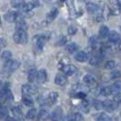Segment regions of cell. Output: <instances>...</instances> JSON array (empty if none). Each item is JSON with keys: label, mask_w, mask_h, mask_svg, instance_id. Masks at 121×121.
Returning <instances> with one entry per match:
<instances>
[{"label": "cell", "mask_w": 121, "mask_h": 121, "mask_svg": "<svg viewBox=\"0 0 121 121\" xmlns=\"http://www.w3.org/2000/svg\"><path fill=\"white\" fill-rule=\"evenodd\" d=\"M13 39H14L15 43H17V44L25 45L27 42V35H26L25 30L17 29L15 34L13 35Z\"/></svg>", "instance_id": "1"}, {"label": "cell", "mask_w": 121, "mask_h": 121, "mask_svg": "<svg viewBox=\"0 0 121 121\" xmlns=\"http://www.w3.org/2000/svg\"><path fill=\"white\" fill-rule=\"evenodd\" d=\"M20 66V62L18 60H12V59H9V60L5 61V64H4V67L6 68L7 71H16L18 67Z\"/></svg>", "instance_id": "2"}, {"label": "cell", "mask_w": 121, "mask_h": 121, "mask_svg": "<svg viewBox=\"0 0 121 121\" xmlns=\"http://www.w3.org/2000/svg\"><path fill=\"white\" fill-rule=\"evenodd\" d=\"M18 17V14L17 12L16 11H13V10H9L5 14V19L6 21L9 22V23H14L17 21Z\"/></svg>", "instance_id": "3"}, {"label": "cell", "mask_w": 121, "mask_h": 121, "mask_svg": "<svg viewBox=\"0 0 121 121\" xmlns=\"http://www.w3.org/2000/svg\"><path fill=\"white\" fill-rule=\"evenodd\" d=\"M117 106H118V104L115 102L114 100L113 101L106 100L104 102V108L106 109L107 111H108V112H113L114 110L117 108Z\"/></svg>", "instance_id": "4"}, {"label": "cell", "mask_w": 121, "mask_h": 121, "mask_svg": "<svg viewBox=\"0 0 121 121\" xmlns=\"http://www.w3.org/2000/svg\"><path fill=\"white\" fill-rule=\"evenodd\" d=\"M63 72L65 73L66 76H72L75 73L77 72L78 67L74 65H65L64 67H62Z\"/></svg>", "instance_id": "5"}, {"label": "cell", "mask_w": 121, "mask_h": 121, "mask_svg": "<svg viewBox=\"0 0 121 121\" xmlns=\"http://www.w3.org/2000/svg\"><path fill=\"white\" fill-rule=\"evenodd\" d=\"M67 83V79L66 75H63V74H57L55 78V84L57 86H63Z\"/></svg>", "instance_id": "6"}, {"label": "cell", "mask_w": 121, "mask_h": 121, "mask_svg": "<svg viewBox=\"0 0 121 121\" xmlns=\"http://www.w3.org/2000/svg\"><path fill=\"white\" fill-rule=\"evenodd\" d=\"M48 78V75H47V71L45 69H40L37 71L36 74V81L38 84H43L46 82Z\"/></svg>", "instance_id": "7"}, {"label": "cell", "mask_w": 121, "mask_h": 121, "mask_svg": "<svg viewBox=\"0 0 121 121\" xmlns=\"http://www.w3.org/2000/svg\"><path fill=\"white\" fill-rule=\"evenodd\" d=\"M62 117H63V110H62V108H61L60 107H57L52 112V114H51V119L52 120H60V119H62Z\"/></svg>", "instance_id": "8"}, {"label": "cell", "mask_w": 121, "mask_h": 121, "mask_svg": "<svg viewBox=\"0 0 121 121\" xmlns=\"http://www.w3.org/2000/svg\"><path fill=\"white\" fill-rule=\"evenodd\" d=\"M22 93L24 96H30L31 94L35 93V90H34V87L31 85L25 84L22 86Z\"/></svg>", "instance_id": "9"}, {"label": "cell", "mask_w": 121, "mask_h": 121, "mask_svg": "<svg viewBox=\"0 0 121 121\" xmlns=\"http://www.w3.org/2000/svg\"><path fill=\"white\" fill-rule=\"evenodd\" d=\"M46 37L43 36H37V38H36V48L39 51H41L44 48V46H45V43H46Z\"/></svg>", "instance_id": "10"}, {"label": "cell", "mask_w": 121, "mask_h": 121, "mask_svg": "<svg viewBox=\"0 0 121 121\" xmlns=\"http://www.w3.org/2000/svg\"><path fill=\"white\" fill-rule=\"evenodd\" d=\"M75 59L78 62H86L88 59V55L84 51H80L75 56Z\"/></svg>", "instance_id": "11"}, {"label": "cell", "mask_w": 121, "mask_h": 121, "mask_svg": "<svg viewBox=\"0 0 121 121\" xmlns=\"http://www.w3.org/2000/svg\"><path fill=\"white\" fill-rule=\"evenodd\" d=\"M108 39L111 43H117L120 39L119 34L117 31H111L108 34Z\"/></svg>", "instance_id": "12"}, {"label": "cell", "mask_w": 121, "mask_h": 121, "mask_svg": "<svg viewBox=\"0 0 121 121\" xmlns=\"http://www.w3.org/2000/svg\"><path fill=\"white\" fill-rule=\"evenodd\" d=\"M86 9L88 13H95L98 10V5L93 2H88L86 5Z\"/></svg>", "instance_id": "13"}, {"label": "cell", "mask_w": 121, "mask_h": 121, "mask_svg": "<svg viewBox=\"0 0 121 121\" xmlns=\"http://www.w3.org/2000/svg\"><path fill=\"white\" fill-rule=\"evenodd\" d=\"M83 80L85 82V84H86V86H94L96 84V79L95 78L92 76V75H85L84 78H83Z\"/></svg>", "instance_id": "14"}, {"label": "cell", "mask_w": 121, "mask_h": 121, "mask_svg": "<svg viewBox=\"0 0 121 121\" xmlns=\"http://www.w3.org/2000/svg\"><path fill=\"white\" fill-rule=\"evenodd\" d=\"M36 74H37V71H36V68H31V69L28 70V73H27V80H28V82L33 83L36 80Z\"/></svg>", "instance_id": "15"}, {"label": "cell", "mask_w": 121, "mask_h": 121, "mask_svg": "<svg viewBox=\"0 0 121 121\" xmlns=\"http://www.w3.org/2000/svg\"><path fill=\"white\" fill-rule=\"evenodd\" d=\"M17 24H16V26H17V29H21V30H25L26 31V29H27V25H26V23L25 22L24 19H22V18H18L17 17Z\"/></svg>", "instance_id": "16"}, {"label": "cell", "mask_w": 121, "mask_h": 121, "mask_svg": "<svg viewBox=\"0 0 121 121\" xmlns=\"http://www.w3.org/2000/svg\"><path fill=\"white\" fill-rule=\"evenodd\" d=\"M57 15H58V10H57V8H53L50 12L48 14V16H47V21L48 22H52L54 19H56V17H57Z\"/></svg>", "instance_id": "17"}, {"label": "cell", "mask_w": 121, "mask_h": 121, "mask_svg": "<svg viewBox=\"0 0 121 121\" xmlns=\"http://www.w3.org/2000/svg\"><path fill=\"white\" fill-rule=\"evenodd\" d=\"M101 59H102L101 55H93L89 57V63L92 66H97L99 64Z\"/></svg>", "instance_id": "18"}, {"label": "cell", "mask_w": 121, "mask_h": 121, "mask_svg": "<svg viewBox=\"0 0 121 121\" xmlns=\"http://www.w3.org/2000/svg\"><path fill=\"white\" fill-rule=\"evenodd\" d=\"M110 88H111V94H113V95L119 93L121 90V82L120 81L115 82L113 85L110 86Z\"/></svg>", "instance_id": "19"}, {"label": "cell", "mask_w": 121, "mask_h": 121, "mask_svg": "<svg viewBox=\"0 0 121 121\" xmlns=\"http://www.w3.org/2000/svg\"><path fill=\"white\" fill-rule=\"evenodd\" d=\"M78 44H76V43H70V44H68L67 47H66V49H67V51L68 53H70V54H73V53H75L78 49Z\"/></svg>", "instance_id": "20"}, {"label": "cell", "mask_w": 121, "mask_h": 121, "mask_svg": "<svg viewBox=\"0 0 121 121\" xmlns=\"http://www.w3.org/2000/svg\"><path fill=\"white\" fill-rule=\"evenodd\" d=\"M49 117H50V115H49L48 111H47L45 109L41 110L39 112L38 116H37V119L38 120H47V119H48Z\"/></svg>", "instance_id": "21"}, {"label": "cell", "mask_w": 121, "mask_h": 121, "mask_svg": "<svg viewBox=\"0 0 121 121\" xmlns=\"http://www.w3.org/2000/svg\"><path fill=\"white\" fill-rule=\"evenodd\" d=\"M109 34V29L107 26H101L99 28V36L102 38H105L107 36H108Z\"/></svg>", "instance_id": "22"}, {"label": "cell", "mask_w": 121, "mask_h": 121, "mask_svg": "<svg viewBox=\"0 0 121 121\" xmlns=\"http://www.w3.org/2000/svg\"><path fill=\"white\" fill-rule=\"evenodd\" d=\"M12 112H13V115L16 117V118H22L23 117V114H22V110L20 109L19 107L16 106V107H13L12 108Z\"/></svg>", "instance_id": "23"}, {"label": "cell", "mask_w": 121, "mask_h": 121, "mask_svg": "<svg viewBox=\"0 0 121 121\" xmlns=\"http://www.w3.org/2000/svg\"><path fill=\"white\" fill-rule=\"evenodd\" d=\"M75 92H83V93H87L88 92V87L86 86L81 85V84H77L74 87Z\"/></svg>", "instance_id": "24"}, {"label": "cell", "mask_w": 121, "mask_h": 121, "mask_svg": "<svg viewBox=\"0 0 121 121\" xmlns=\"http://www.w3.org/2000/svg\"><path fill=\"white\" fill-rule=\"evenodd\" d=\"M58 93L56 92V91H52L50 92L48 95V100L51 102L52 104H55L56 101H57V98H58Z\"/></svg>", "instance_id": "25"}, {"label": "cell", "mask_w": 121, "mask_h": 121, "mask_svg": "<svg viewBox=\"0 0 121 121\" xmlns=\"http://www.w3.org/2000/svg\"><path fill=\"white\" fill-rule=\"evenodd\" d=\"M9 114V109L7 108V107L1 106L0 107V117L1 118H6Z\"/></svg>", "instance_id": "26"}, {"label": "cell", "mask_w": 121, "mask_h": 121, "mask_svg": "<svg viewBox=\"0 0 121 121\" xmlns=\"http://www.w3.org/2000/svg\"><path fill=\"white\" fill-rule=\"evenodd\" d=\"M22 101H23V104L26 107H33L34 106V101L30 97V96H24Z\"/></svg>", "instance_id": "27"}, {"label": "cell", "mask_w": 121, "mask_h": 121, "mask_svg": "<svg viewBox=\"0 0 121 121\" xmlns=\"http://www.w3.org/2000/svg\"><path fill=\"white\" fill-rule=\"evenodd\" d=\"M35 4L32 3V2H29V3H24V5L22 6V9L24 12H30L31 10L35 7Z\"/></svg>", "instance_id": "28"}, {"label": "cell", "mask_w": 121, "mask_h": 121, "mask_svg": "<svg viewBox=\"0 0 121 121\" xmlns=\"http://www.w3.org/2000/svg\"><path fill=\"white\" fill-rule=\"evenodd\" d=\"M99 94L104 97H108L111 94V88L110 86H102L99 90Z\"/></svg>", "instance_id": "29"}, {"label": "cell", "mask_w": 121, "mask_h": 121, "mask_svg": "<svg viewBox=\"0 0 121 121\" xmlns=\"http://www.w3.org/2000/svg\"><path fill=\"white\" fill-rule=\"evenodd\" d=\"M117 66V64H116V61L114 60H108L106 62V64H105V68L106 69H108V70H112V69H114Z\"/></svg>", "instance_id": "30"}, {"label": "cell", "mask_w": 121, "mask_h": 121, "mask_svg": "<svg viewBox=\"0 0 121 121\" xmlns=\"http://www.w3.org/2000/svg\"><path fill=\"white\" fill-rule=\"evenodd\" d=\"M96 118L99 121H109V120H111V117H110L108 115L105 114V113H100V114H98V116H97Z\"/></svg>", "instance_id": "31"}, {"label": "cell", "mask_w": 121, "mask_h": 121, "mask_svg": "<svg viewBox=\"0 0 121 121\" xmlns=\"http://www.w3.org/2000/svg\"><path fill=\"white\" fill-rule=\"evenodd\" d=\"M11 57H12V53H11L10 51H8V50L4 51V52L1 54V58L5 61L11 59Z\"/></svg>", "instance_id": "32"}, {"label": "cell", "mask_w": 121, "mask_h": 121, "mask_svg": "<svg viewBox=\"0 0 121 121\" xmlns=\"http://www.w3.org/2000/svg\"><path fill=\"white\" fill-rule=\"evenodd\" d=\"M36 109L31 108L26 113V118H28V119H34L36 117Z\"/></svg>", "instance_id": "33"}, {"label": "cell", "mask_w": 121, "mask_h": 121, "mask_svg": "<svg viewBox=\"0 0 121 121\" xmlns=\"http://www.w3.org/2000/svg\"><path fill=\"white\" fill-rule=\"evenodd\" d=\"M94 108L97 109V110H101L104 108V102L103 101H100V100H95L94 101Z\"/></svg>", "instance_id": "34"}, {"label": "cell", "mask_w": 121, "mask_h": 121, "mask_svg": "<svg viewBox=\"0 0 121 121\" xmlns=\"http://www.w3.org/2000/svg\"><path fill=\"white\" fill-rule=\"evenodd\" d=\"M90 44L92 46L93 49H97L98 48V40H97V36H92L90 38Z\"/></svg>", "instance_id": "35"}, {"label": "cell", "mask_w": 121, "mask_h": 121, "mask_svg": "<svg viewBox=\"0 0 121 121\" xmlns=\"http://www.w3.org/2000/svg\"><path fill=\"white\" fill-rule=\"evenodd\" d=\"M70 119L75 121H79V120H83L84 117H83V116L81 115V114H79V113H75V114H73V116H71Z\"/></svg>", "instance_id": "36"}, {"label": "cell", "mask_w": 121, "mask_h": 121, "mask_svg": "<svg viewBox=\"0 0 121 121\" xmlns=\"http://www.w3.org/2000/svg\"><path fill=\"white\" fill-rule=\"evenodd\" d=\"M11 4L14 7H19L24 5V2L23 0H11Z\"/></svg>", "instance_id": "37"}, {"label": "cell", "mask_w": 121, "mask_h": 121, "mask_svg": "<svg viewBox=\"0 0 121 121\" xmlns=\"http://www.w3.org/2000/svg\"><path fill=\"white\" fill-rule=\"evenodd\" d=\"M4 98H5L6 100H7V101H11V100L14 99V96H13L12 92L10 91V89H8V90L6 91V93L5 94Z\"/></svg>", "instance_id": "38"}, {"label": "cell", "mask_w": 121, "mask_h": 121, "mask_svg": "<svg viewBox=\"0 0 121 121\" xmlns=\"http://www.w3.org/2000/svg\"><path fill=\"white\" fill-rule=\"evenodd\" d=\"M78 32V29H77V27L76 26H68V28H67V33L69 34V35H75L76 33Z\"/></svg>", "instance_id": "39"}, {"label": "cell", "mask_w": 121, "mask_h": 121, "mask_svg": "<svg viewBox=\"0 0 121 121\" xmlns=\"http://www.w3.org/2000/svg\"><path fill=\"white\" fill-rule=\"evenodd\" d=\"M121 77V72L119 70H113L111 72V78L114 79V78H118Z\"/></svg>", "instance_id": "40"}, {"label": "cell", "mask_w": 121, "mask_h": 121, "mask_svg": "<svg viewBox=\"0 0 121 121\" xmlns=\"http://www.w3.org/2000/svg\"><path fill=\"white\" fill-rule=\"evenodd\" d=\"M80 108L82 109L84 112H88V109H89V107H88V103L86 101H84L83 103L80 105Z\"/></svg>", "instance_id": "41"}, {"label": "cell", "mask_w": 121, "mask_h": 121, "mask_svg": "<svg viewBox=\"0 0 121 121\" xmlns=\"http://www.w3.org/2000/svg\"><path fill=\"white\" fill-rule=\"evenodd\" d=\"M113 100H114L115 102H117L118 105L121 103V93L120 92H119V93H117V94H116V95H114V98H113Z\"/></svg>", "instance_id": "42"}, {"label": "cell", "mask_w": 121, "mask_h": 121, "mask_svg": "<svg viewBox=\"0 0 121 121\" xmlns=\"http://www.w3.org/2000/svg\"><path fill=\"white\" fill-rule=\"evenodd\" d=\"M6 46V40L3 37H0V52L3 48H5Z\"/></svg>", "instance_id": "43"}, {"label": "cell", "mask_w": 121, "mask_h": 121, "mask_svg": "<svg viewBox=\"0 0 121 121\" xmlns=\"http://www.w3.org/2000/svg\"><path fill=\"white\" fill-rule=\"evenodd\" d=\"M67 38L66 36H62L61 39L59 40V42H57V45H58V46H63V45H65V44L67 43Z\"/></svg>", "instance_id": "44"}, {"label": "cell", "mask_w": 121, "mask_h": 121, "mask_svg": "<svg viewBox=\"0 0 121 121\" xmlns=\"http://www.w3.org/2000/svg\"><path fill=\"white\" fill-rule=\"evenodd\" d=\"M96 19H97V22H103L104 17L103 16H97V17H96Z\"/></svg>", "instance_id": "45"}, {"label": "cell", "mask_w": 121, "mask_h": 121, "mask_svg": "<svg viewBox=\"0 0 121 121\" xmlns=\"http://www.w3.org/2000/svg\"><path fill=\"white\" fill-rule=\"evenodd\" d=\"M118 48H119V50H121V40L120 41H118Z\"/></svg>", "instance_id": "46"}, {"label": "cell", "mask_w": 121, "mask_h": 121, "mask_svg": "<svg viewBox=\"0 0 121 121\" xmlns=\"http://www.w3.org/2000/svg\"><path fill=\"white\" fill-rule=\"evenodd\" d=\"M61 2H65V1H66V0H60Z\"/></svg>", "instance_id": "47"}, {"label": "cell", "mask_w": 121, "mask_h": 121, "mask_svg": "<svg viewBox=\"0 0 121 121\" xmlns=\"http://www.w3.org/2000/svg\"><path fill=\"white\" fill-rule=\"evenodd\" d=\"M120 114H121V113H120Z\"/></svg>", "instance_id": "48"}]
</instances>
